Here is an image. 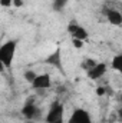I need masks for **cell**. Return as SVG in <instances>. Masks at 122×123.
<instances>
[{
    "mask_svg": "<svg viewBox=\"0 0 122 123\" xmlns=\"http://www.w3.org/2000/svg\"><path fill=\"white\" fill-rule=\"evenodd\" d=\"M26 123H33V122H32V120H27V122H26Z\"/></svg>",
    "mask_w": 122,
    "mask_h": 123,
    "instance_id": "cell-19",
    "label": "cell"
},
{
    "mask_svg": "<svg viewBox=\"0 0 122 123\" xmlns=\"http://www.w3.org/2000/svg\"><path fill=\"white\" fill-rule=\"evenodd\" d=\"M96 94H98V96H103V94H105V89H103V87H98V89H96Z\"/></svg>",
    "mask_w": 122,
    "mask_h": 123,
    "instance_id": "cell-17",
    "label": "cell"
},
{
    "mask_svg": "<svg viewBox=\"0 0 122 123\" xmlns=\"http://www.w3.org/2000/svg\"><path fill=\"white\" fill-rule=\"evenodd\" d=\"M70 43H72V47L73 49H82L83 44H85V42L78 40V39H70Z\"/></svg>",
    "mask_w": 122,
    "mask_h": 123,
    "instance_id": "cell-14",
    "label": "cell"
},
{
    "mask_svg": "<svg viewBox=\"0 0 122 123\" xmlns=\"http://www.w3.org/2000/svg\"><path fill=\"white\" fill-rule=\"evenodd\" d=\"M68 1H69V0H53L52 9H53L55 12H62V10L65 9V6L68 4Z\"/></svg>",
    "mask_w": 122,
    "mask_h": 123,
    "instance_id": "cell-11",
    "label": "cell"
},
{
    "mask_svg": "<svg viewBox=\"0 0 122 123\" xmlns=\"http://www.w3.org/2000/svg\"><path fill=\"white\" fill-rule=\"evenodd\" d=\"M17 50V40H6L0 44V62L3 63L4 69L12 67L14 56Z\"/></svg>",
    "mask_w": 122,
    "mask_h": 123,
    "instance_id": "cell-1",
    "label": "cell"
},
{
    "mask_svg": "<svg viewBox=\"0 0 122 123\" xmlns=\"http://www.w3.org/2000/svg\"><path fill=\"white\" fill-rule=\"evenodd\" d=\"M66 123H93V120L85 109H76L73 110V113L70 115Z\"/></svg>",
    "mask_w": 122,
    "mask_h": 123,
    "instance_id": "cell-5",
    "label": "cell"
},
{
    "mask_svg": "<svg viewBox=\"0 0 122 123\" xmlns=\"http://www.w3.org/2000/svg\"><path fill=\"white\" fill-rule=\"evenodd\" d=\"M46 123H65V106L63 103L56 100L52 103L46 113Z\"/></svg>",
    "mask_w": 122,
    "mask_h": 123,
    "instance_id": "cell-2",
    "label": "cell"
},
{
    "mask_svg": "<svg viewBox=\"0 0 122 123\" xmlns=\"http://www.w3.org/2000/svg\"><path fill=\"white\" fill-rule=\"evenodd\" d=\"M106 72H108V64L101 62V63H96L92 69L88 70V77L91 80H98V79L103 77L106 74Z\"/></svg>",
    "mask_w": 122,
    "mask_h": 123,
    "instance_id": "cell-6",
    "label": "cell"
},
{
    "mask_svg": "<svg viewBox=\"0 0 122 123\" xmlns=\"http://www.w3.org/2000/svg\"><path fill=\"white\" fill-rule=\"evenodd\" d=\"M96 63H98V62L93 60V59H86V60L83 62V64H82V66H83V69H85V70H89V69H92Z\"/></svg>",
    "mask_w": 122,
    "mask_h": 123,
    "instance_id": "cell-13",
    "label": "cell"
},
{
    "mask_svg": "<svg viewBox=\"0 0 122 123\" xmlns=\"http://www.w3.org/2000/svg\"><path fill=\"white\" fill-rule=\"evenodd\" d=\"M36 76H37V73H36L34 70H26V72L23 73V77H25V80H26L27 83H32Z\"/></svg>",
    "mask_w": 122,
    "mask_h": 123,
    "instance_id": "cell-12",
    "label": "cell"
},
{
    "mask_svg": "<svg viewBox=\"0 0 122 123\" xmlns=\"http://www.w3.org/2000/svg\"><path fill=\"white\" fill-rule=\"evenodd\" d=\"M68 33L70 34V39H78V40H82V42H86L89 39V33L88 30L78 25V23H70L68 26Z\"/></svg>",
    "mask_w": 122,
    "mask_h": 123,
    "instance_id": "cell-4",
    "label": "cell"
},
{
    "mask_svg": "<svg viewBox=\"0 0 122 123\" xmlns=\"http://www.w3.org/2000/svg\"><path fill=\"white\" fill-rule=\"evenodd\" d=\"M39 113H40L39 107L34 106L33 103H26V105L23 106V109H22V115H23L27 120H33V119H36V117L39 116Z\"/></svg>",
    "mask_w": 122,
    "mask_h": 123,
    "instance_id": "cell-7",
    "label": "cell"
},
{
    "mask_svg": "<svg viewBox=\"0 0 122 123\" xmlns=\"http://www.w3.org/2000/svg\"><path fill=\"white\" fill-rule=\"evenodd\" d=\"M4 72V66H3V63L0 62V73H3Z\"/></svg>",
    "mask_w": 122,
    "mask_h": 123,
    "instance_id": "cell-18",
    "label": "cell"
},
{
    "mask_svg": "<svg viewBox=\"0 0 122 123\" xmlns=\"http://www.w3.org/2000/svg\"><path fill=\"white\" fill-rule=\"evenodd\" d=\"M47 63H50V64H55V66H58V67H61V50L59 49H56L47 59H46Z\"/></svg>",
    "mask_w": 122,
    "mask_h": 123,
    "instance_id": "cell-9",
    "label": "cell"
},
{
    "mask_svg": "<svg viewBox=\"0 0 122 123\" xmlns=\"http://www.w3.org/2000/svg\"><path fill=\"white\" fill-rule=\"evenodd\" d=\"M30 85L33 90H46L52 86V77L49 73H40L34 77V80Z\"/></svg>",
    "mask_w": 122,
    "mask_h": 123,
    "instance_id": "cell-3",
    "label": "cell"
},
{
    "mask_svg": "<svg viewBox=\"0 0 122 123\" xmlns=\"http://www.w3.org/2000/svg\"><path fill=\"white\" fill-rule=\"evenodd\" d=\"M111 69L115 70V72H122V56L121 55L114 56V59L111 62Z\"/></svg>",
    "mask_w": 122,
    "mask_h": 123,
    "instance_id": "cell-10",
    "label": "cell"
},
{
    "mask_svg": "<svg viewBox=\"0 0 122 123\" xmlns=\"http://www.w3.org/2000/svg\"><path fill=\"white\" fill-rule=\"evenodd\" d=\"M106 20L114 25V26H121L122 25V13L116 9H111L106 12Z\"/></svg>",
    "mask_w": 122,
    "mask_h": 123,
    "instance_id": "cell-8",
    "label": "cell"
},
{
    "mask_svg": "<svg viewBox=\"0 0 122 123\" xmlns=\"http://www.w3.org/2000/svg\"><path fill=\"white\" fill-rule=\"evenodd\" d=\"M0 6L1 7H12L13 6V0H0Z\"/></svg>",
    "mask_w": 122,
    "mask_h": 123,
    "instance_id": "cell-15",
    "label": "cell"
},
{
    "mask_svg": "<svg viewBox=\"0 0 122 123\" xmlns=\"http://www.w3.org/2000/svg\"><path fill=\"white\" fill-rule=\"evenodd\" d=\"M13 6L17 7V9H20V7L25 6V1H23V0H13Z\"/></svg>",
    "mask_w": 122,
    "mask_h": 123,
    "instance_id": "cell-16",
    "label": "cell"
}]
</instances>
